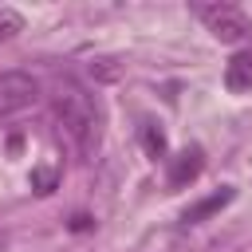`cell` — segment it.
Wrapping results in <instances>:
<instances>
[{
	"mask_svg": "<svg viewBox=\"0 0 252 252\" xmlns=\"http://www.w3.org/2000/svg\"><path fill=\"white\" fill-rule=\"evenodd\" d=\"M142 146H146V154L158 161V158H165V134L154 126V122H146L142 126Z\"/></svg>",
	"mask_w": 252,
	"mask_h": 252,
	"instance_id": "obj_7",
	"label": "cell"
},
{
	"mask_svg": "<svg viewBox=\"0 0 252 252\" xmlns=\"http://www.w3.org/2000/svg\"><path fill=\"white\" fill-rule=\"evenodd\" d=\"M224 87H228L232 94L252 91V51H236V55L224 63Z\"/></svg>",
	"mask_w": 252,
	"mask_h": 252,
	"instance_id": "obj_4",
	"label": "cell"
},
{
	"mask_svg": "<svg viewBox=\"0 0 252 252\" xmlns=\"http://www.w3.org/2000/svg\"><path fill=\"white\" fill-rule=\"evenodd\" d=\"M232 201V189L224 185V189H217V193H209V197H201L197 205H189L185 213H181V224H201L209 213H217V209H224Z\"/></svg>",
	"mask_w": 252,
	"mask_h": 252,
	"instance_id": "obj_5",
	"label": "cell"
},
{
	"mask_svg": "<svg viewBox=\"0 0 252 252\" xmlns=\"http://www.w3.org/2000/svg\"><path fill=\"white\" fill-rule=\"evenodd\" d=\"M24 28V20L12 12V8H0V39H8V35H16Z\"/></svg>",
	"mask_w": 252,
	"mask_h": 252,
	"instance_id": "obj_8",
	"label": "cell"
},
{
	"mask_svg": "<svg viewBox=\"0 0 252 252\" xmlns=\"http://www.w3.org/2000/svg\"><path fill=\"white\" fill-rule=\"evenodd\" d=\"M197 173H201V150H185V154H177V161L169 165V185L177 189V185L193 181Z\"/></svg>",
	"mask_w": 252,
	"mask_h": 252,
	"instance_id": "obj_6",
	"label": "cell"
},
{
	"mask_svg": "<svg viewBox=\"0 0 252 252\" xmlns=\"http://www.w3.org/2000/svg\"><path fill=\"white\" fill-rule=\"evenodd\" d=\"M197 16L213 32V39H220V43H244V39H252V24H248V16L236 4H201Z\"/></svg>",
	"mask_w": 252,
	"mask_h": 252,
	"instance_id": "obj_2",
	"label": "cell"
},
{
	"mask_svg": "<svg viewBox=\"0 0 252 252\" xmlns=\"http://www.w3.org/2000/svg\"><path fill=\"white\" fill-rule=\"evenodd\" d=\"M35 79L32 75H20V71H8V75H0V118H12V114H20L24 106H32L35 102Z\"/></svg>",
	"mask_w": 252,
	"mask_h": 252,
	"instance_id": "obj_3",
	"label": "cell"
},
{
	"mask_svg": "<svg viewBox=\"0 0 252 252\" xmlns=\"http://www.w3.org/2000/svg\"><path fill=\"white\" fill-rule=\"evenodd\" d=\"M51 106H55V118H59L63 134H67L71 146L79 150V158H91V154L98 150V142H102V110H98V98H94L83 83L63 79V83L55 87Z\"/></svg>",
	"mask_w": 252,
	"mask_h": 252,
	"instance_id": "obj_1",
	"label": "cell"
}]
</instances>
